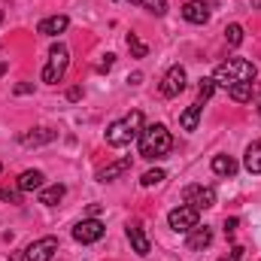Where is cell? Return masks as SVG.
Returning a JSON list of instances; mask_svg holds the SVG:
<instances>
[{
  "label": "cell",
  "instance_id": "1f68e13d",
  "mask_svg": "<svg viewBox=\"0 0 261 261\" xmlns=\"http://www.w3.org/2000/svg\"><path fill=\"white\" fill-rule=\"evenodd\" d=\"M79 97H82V88H79V85H76V88H70V91H67V100H79Z\"/></svg>",
  "mask_w": 261,
  "mask_h": 261
},
{
  "label": "cell",
  "instance_id": "7a4b0ae2",
  "mask_svg": "<svg viewBox=\"0 0 261 261\" xmlns=\"http://www.w3.org/2000/svg\"><path fill=\"white\" fill-rule=\"evenodd\" d=\"M255 76H258V67L252 64V61H246V58H228L225 64H219L216 73H213L216 85H222V88H231L237 82H255Z\"/></svg>",
  "mask_w": 261,
  "mask_h": 261
},
{
  "label": "cell",
  "instance_id": "ac0fdd59",
  "mask_svg": "<svg viewBox=\"0 0 261 261\" xmlns=\"http://www.w3.org/2000/svg\"><path fill=\"white\" fill-rule=\"evenodd\" d=\"M67 195V186L61 182H55V186H43L40 189V203H46V206H55V203H61Z\"/></svg>",
  "mask_w": 261,
  "mask_h": 261
},
{
  "label": "cell",
  "instance_id": "7c38bea8",
  "mask_svg": "<svg viewBox=\"0 0 261 261\" xmlns=\"http://www.w3.org/2000/svg\"><path fill=\"white\" fill-rule=\"evenodd\" d=\"M55 137H58V130H52V128H31L18 137V143H21V146H46V143H52Z\"/></svg>",
  "mask_w": 261,
  "mask_h": 261
},
{
  "label": "cell",
  "instance_id": "83f0119b",
  "mask_svg": "<svg viewBox=\"0 0 261 261\" xmlns=\"http://www.w3.org/2000/svg\"><path fill=\"white\" fill-rule=\"evenodd\" d=\"M113 64H116V55H113V52H107V55H103V61L97 64V73H107V70H113Z\"/></svg>",
  "mask_w": 261,
  "mask_h": 261
},
{
  "label": "cell",
  "instance_id": "e0dca14e",
  "mask_svg": "<svg viewBox=\"0 0 261 261\" xmlns=\"http://www.w3.org/2000/svg\"><path fill=\"white\" fill-rule=\"evenodd\" d=\"M200 113H203V103H197V100L192 103V107H186V113L179 116V128H182V130H189V134H192V130H197Z\"/></svg>",
  "mask_w": 261,
  "mask_h": 261
},
{
  "label": "cell",
  "instance_id": "5bb4252c",
  "mask_svg": "<svg viewBox=\"0 0 261 261\" xmlns=\"http://www.w3.org/2000/svg\"><path fill=\"white\" fill-rule=\"evenodd\" d=\"M128 240H130V249L140 255V258H146L149 255V237H146V231L140 228V225H128Z\"/></svg>",
  "mask_w": 261,
  "mask_h": 261
},
{
  "label": "cell",
  "instance_id": "4fadbf2b",
  "mask_svg": "<svg viewBox=\"0 0 261 261\" xmlns=\"http://www.w3.org/2000/svg\"><path fill=\"white\" fill-rule=\"evenodd\" d=\"M67 28H70V18H67V15H49V18H43V21L37 24V34H43V37H58V34H64Z\"/></svg>",
  "mask_w": 261,
  "mask_h": 261
},
{
  "label": "cell",
  "instance_id": "9c48e42d",
  "mask_svg": "<svg viewBox=\"0 0 261 261\" xmlns=\"http://www.w3.org/2000/svg\"><path fill=\"white\" fill-rule=\"evenodd\" d=\"M186 67L173 64L167 73H164V79H161V94L164 97H176V94H182L186 91Z\"/></svg>",
  "mask_w": 261,
  "mask_h": 261
},
{
  "label": "cell",
  "instance_id": "f546056e",
  "mask_svg": "<svg viewBox=\"0 0 261 261\" xmlns=\"http://www.w3.org/2000/svg\"><path fill=\"white\" fill-rule=\"evenodd\" d=\"M31 91H34L31 82H18V85H15V94H31Z\"/></svg>",
  "mask_w": 261,
  "mask_h": 261
},
{
  "label": "cell",
  "instance_id": "d6986e66",
  "mask_svg": "<svg viewBox=\"0 0 261 261\" xmlns=\"http://www.w3.org/2000/svg\"><path fill=\"white\" fill-rule=\"evenodd\" d=\"M213 173L231 179V176L237 173V161H234L231 155H216V158H213Z\"/></svg>",
  "mask_w": 261,
  "mask_h": 261
},
{
  "label": "cell",
  "instance_id": "277c9868",
  "mask_svg": "<svg viewBox=\"0 0 261 261\" xmlns=\"http://www.w3.org/2000/svg\"><path fill=\"white\" fill-rule=\"evenodd\" d=\"M67 64H70V52H67L64 43H55L52 49H49V61L43 67V82L46 85H58L61 79H64L67 73Z\"/></svg>",
  "mask_w": 261,
  "mask_h": 261
},
{
  "label": "cell",
  "instance_id": "d4e9b609",
  "mask_svg": "<svg viewBox=\"0 0 261 261\" xmlns=\"http://www.w3.org/2000/svg\"><path fill=\"white\" fill-rule=\"evenodd\" d=\"M164 179H167L164 170H146L143 179H140V186H143V189H152V186H158V182H164Z\"/></svg>",
  "mask_w": 261,
  "mask_h": 261
},
{
  "label": "cell",
  "instance_id": "cb8c5ba5",
  "mask_svg": "<svg viewBox=\"0 0 261 261\" xmlns=\"http://www.w3.org/2000/svg\"><path fill=\"white\" fill-rule=\"evenodd\" d=\"M213 91H216V79L213 76L210 79H200V85H197V103H206L213 97Z\"/></svg>",
  "mask_w": 261,
  "mask_h": 261
},
{
  "label": "cell",
  "instance_id": "d6a6232c",
  "mask_svg": "<svg viewBox=\"0 0 261 261\" xmlns=\"http://www.w3.org/2000/svg\"><path fill=\"white\" fill-rule=\"evenodd\" d=\"M258 116H261V103H258Z\"/></svg>",
  "mask_w": 261,
  "mask_h": 261
},
{
  "label": "cell",
  "instance_id": "4316f807",
  "mask_svg": "<svg viewBox=\"0 0 261 261\" xmlns=\"http://www.w3.org/2000/svg\"><path fill=\"white\" fill-rule=\"evenodd\" d=\"M21 195H24V192H18V186H15V189H0V197L9 200V203H21Z\"/></svg>",
  "mask_w": 261,
  "mask_h": 261
},
{
  "label": "cell",
  "instance_id": "ba28073f",
  "mask_svg": "<svg viewBox=\"0 0 261 261\" xmlns=\"http://www.w3.org/2000/svg\"><path fill=\"white\" fill-rule=\"evenodd\" d=\"M58 252V237H40L24 249V261H52V255Z\"/></svg>",
  "mask_w": 261,
  "mask_h": 261
},
{
  "label": "cell",
  "instance_id": "8fae6325",
  "mask_svg": "<svg viewBox=\"0 0 261 261\" xmlns=\"http://www.w3.org/2000/svg\"><path fill=\"white\" fill-rule=\"evenodd\" d=\"M210 243H213V228H206V225H195V228L189 231V237H186V246H189L192 252L206 249Z\"/></svg>",
  "mask_w": 261,
  "mask_h": 261
},
{
  "label": "cell",
  "instance_id": "3957f363",
  "mask_svg": "<svg viewBox=\"0 0 261 261\" xmlns=\"http://www.w3.org/2000/svg\"><path fill=\"white\" fill-rule=\"evenodd\" d=\"M143 128H146V125H143V113L134 110L125 119H116V122L107 128V143H110V146H130L134 140H140Z\"/></svg>",
  "mask_w": 261,
  "mask_h": 261
},
{
  "label": "cell",
  "instance_id": "484cf974",
  "mask_svg": "<svg viewBox=\"0 0 261 261\" xmlns=\"http://www.w3.org/2000/svg\"><path fill=\"white\" fill-rule=\"evenodd\" d=\"M225 40H228L231 46H240V43H243V24H228Z\"/></svg>",
  "mask_w": 261,
  "mask_h": 261
},
{
  "label": "cell",
  "instance_id": "5b68a950",
  "mask_svg": "<svg viewBox=\"0 0 261 261\" xmlns=\"http://www.w3.org/2000/svg\"><path fill=\"white\" fill-rule=\"evenodd\" d=\"M167 225H170L176 234H189V231L197 225V210L189 206V203H179L176 210L167 213Z\"/></svg>",
  "mask_w": 261,
  "mask_h": 261
},
{
  "label": "cell",
  "instance_id": "e575fe53",
  "mask_svg": "<svg viewBox=\"0 0 261 261\" xmlns=\"http://www.w3.org/2000/svg\"><path fill=\"white\" fill-rule=\"evenodd\" d=\"M0 173H3V164H0Z\"/></svg>",
  "mask_w": 261,
  "mask_h": 261
},
{
  "label": "cell",
  "instance_id": "44dd1931",
  "mask_svg": "<svg viewBox=\"0 0 261 261\" xmlns=\"http://www.w3.org/2000/svg\"><path fill=\"white\" fill-rule=\"evenodd\" d=\"M252 85H255V82H237V85H231V88H228L231 100H237V103H246V100L252 97Z\"/></svg>",
  "mask_w": 261,
  "mask_h": 261
},
{
  "label": "cell",
  "instance_id": "603a6c76",
  "mask_svg": "<svg viewBox=\"0 0 261 261\" xmlns=\"http://www.w3.org/2000/svg\"><path fill=\"white\" fill-rule=\"evenodd\" d=\"M128 49H130L134 58H146V55H149V46H146L137 34H128Z\"/></svg>",
  "mask_w": 261,
  "mask_h": 261
},
{
  "label": "cell",
  "instance_id": "2e32d148",
  "mask_svg": "<svg viewBox=\"0 0 261 261\" xmlns=\"http://www.w3.org/2000/svg\"><path fill=\"white\" fill-rule=\"evenodd\" d=\"M128 170H130V158H119V161L107 164L103 170H97V182H113L116 176H122V173H128Z\"/></svg>",
  "mask_w": 261,
  "mask_h": 261
},
{
  "label": "cell",
  "instance_id": "9a60e30c",
  "mask_svg": "<svg viewBox=\"0 0 261 261\" xmlns=\"http://www.w3.org/2000/svg\"><path fill=\"white\" fill-rule=\"evenodd\" d=\"M15 186H18V192H40L46 186V176H43V170H24Z\"/></svg>",
  "mask_w": 261,
  "mask_h": 261
},
{
  "label": "cell",
  "instance_id": "836d02e7",
  "mask_svg": "<svg viewBox=\"0 0 261 261\" xmlns=\"http://www.w3.org/2000/svg\"><path fill=\"white\" fill-rule=\"evenodd\" d=\"M0 21H3V12H0Z\"/></svg>",
  "mask_w": 261,
  "mask_h": 261
},
{
  "label": "cell",
  "instance_id": "4dcf8cb0",
  "mask_svg": "<svg viewBox=\"0 0 261 261\" xmlns=\"http://www.w3.org/2000/svg\"><path fill=\"white\" fill-rule=\"evenodd\" d=\"M243 252H246L243 246H234V249H231V261H243Z\"/></svg>",
  "mask_w": 261,
  "mask_h": 261
},
{
  "label": "cell",
  "instance_id": "52a82bcc",
  "mask_svg": "<svg viewBox=\"0 0 261 261\" xmlns=\"http://www.w3.org/2000/svg\"><path fill=\"white\" fill-rule=\"evenodd\" d=\"M182 200L189 206H195L197 213L200 210H210V206H216V189L213 186H189L182 192Z\"/></svg>",
  "mask_w": 261,
  "mask_h": 261
},
{
  "label": "cell",
  "instance_id": "30bf717a",
  "mask_svg": "<svg viewBox=\"0 0 261 261\" xmlns=\"http://www.w3.org/2000/svg\"><path fill=\"white\" fill-rule=\"evenodd\" d=\"M182 18L192 24H206L210 21V3L206 0H189L182 6Z\"/></svg>",
  "mask_w": 261,
  "mask_h": 261
},
{
  "label": "cell",
  "instance_id": "7402d4cb",
  "mask_svg": "<svg viewBox=\"0 0 261 261\" xmlns=\"http://www.w3.org/2000/svg\"><path fill=\"white\" fill-rule=\"evenodd\" d=\"M134 6H143V9H149V12H155V15H164L167 12V0H128Z\"/></svg>",
  "mask_w": 261,
  "mask_h": 261
},
{
  "label": "cell",
  "instance_id": "f1b7e54d",
  "mask_svg": "<svg viewBox=\"0 0 261 261\" xmlns=\"http://www.w3.org/2000/svg\"><path fill=\"white\" fill-rule=\"evenodd\" d=\"M237 225H240V219H237V216H231V219H225V234L231 237V234L237 231Z\"/></svg>",
  "mask_w": 261,
  "mask_h": 261
},
{
  "label": "cell",
  "instance_id": "6da1fadb",
  "mask_svg": "<svg viewBox=\"0 0 261 261\" xmlns=\"http://www.w3.org/2000/svg\"><path fill=\"white\" fill-rule=\"evenodd\" d=\"M170 149H173V137H170V130L164 128L161 122L143 128V134H140V155H143V158H149V161L167 158Z\"/></svg>",
  "mask_w": 261,
  "mask_h": 261
},
{
  "label": "cell",
  "instance_id": "ffe728a7",
  "mask_svg": "<svg viewBox=\"0 0 261 261\" xmlns=\"http://www.w3.org/2000/svg\"><path fill=\"white\" fill-rule=\"evenodd\" d=\"M243 167H246L249 173H261V140L249 143V149H246V155H243Z\"/></svg>",
  "mask_w": 261,
  "mask_h": 261
},
{
  "label": "cell",
  "instance_id": "8992f818",
  "mask_svg": "<svg viewBox=\"0 0 261 261\" xmlns=\"http://www.w3.org/2000/svg\"><path fill=\"white\" fill-rule=\"evenodd\" d=\"M103 234H107V228H103V222L94 219V216L76 222V228H73V240H76V243H97Z\"/></svg>",
  "mask_w": 261,
  "mask_h": 261
}]
</instances>
